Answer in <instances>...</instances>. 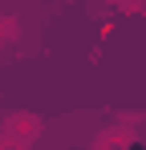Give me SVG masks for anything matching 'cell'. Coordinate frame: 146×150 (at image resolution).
Segmentation results:
<instances>
[]
</instances>
